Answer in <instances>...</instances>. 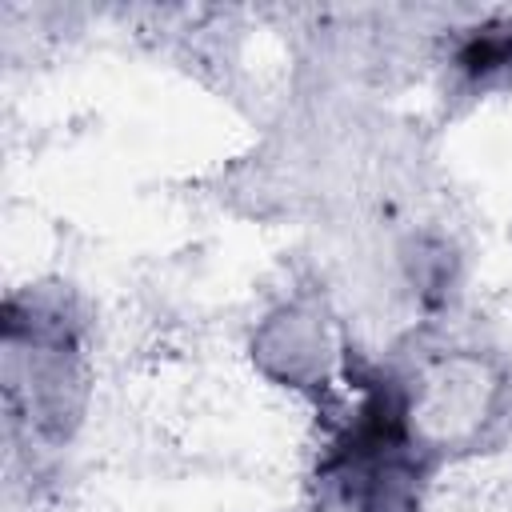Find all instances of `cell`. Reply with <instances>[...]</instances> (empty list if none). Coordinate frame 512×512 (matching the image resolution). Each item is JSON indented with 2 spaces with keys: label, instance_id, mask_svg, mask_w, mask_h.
Returning a JSON list of instances; mask_svg holds the SVG:
<instances>
[{
  "label": "cell",
  "instance_id": "cell-1",
  "mask_svg": "<svg viewBox=\"0 0 512 512\" xmlns=\"http://www.w3.org/2000/svg\"><path fill=\"white\" fill-rule=\"evenodd\" d=\"M332 336L312 304H284L252 336V360L288 388H324L332 372Z\"/></svg>",
  "mask_w": 512,
  "mask_h": 512
},
{
  "label": "cell",
  "instance_id": "cell-2",
  "mask_svg": "<svg viewBox=\"0 0 512 512\" xmlns=\"http://www.w3.org/2000/svg\"><path fill=\"white\" fill-rule=\"evenodd\" d=\"M456 64H460V72H464L476 88L508 84V80H512V28H508V24L476 28V32L460 44Z\"/></svg>",
  "mask_w": 512,
  "mask_h": 512
}]
</instances>
